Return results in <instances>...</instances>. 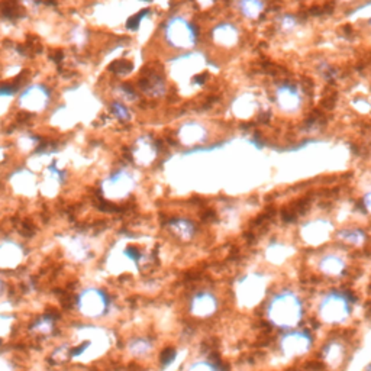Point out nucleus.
I'll return each mask as SVG.
<instances>
[{
    "instance_id": "1",
    "label": "nucleus",
    "mask_w": 371,
    "mask_h": 371,
    "mask_svg": "<svg viewBox=\"0 0 371 371\" xmlns=\"http://www.w3.org/2000/svg\"><path fill=\"white\" fill-rule=\"evenodd\" d=\"M106 297L99 290H89L80 299V306L87 315H99L102 310L106 309Z\"/></svg>"
},
{
    "instance_id": "2",
    "label": "nucleus",
    "mask_w": 371,
    "mask_h": 371,
    "mask_svg": "<svg viewBox=\"0 0 371 371\" xmlns=\"http://www.w3.org/2000/svg\"><path fill=\"white\" fill-rule=\"evenodd\" d=\"M147 12H148V10H142L141 13H138V15L132 16V18L128 21L126 26H128L129 29H136V28H138V25H139V22H141V19H142V16H144V15H147Z\"/></svg>"
},
{
    "instance_id": "3",
    "label": "nucleus",
    "mask_w": 371,
    "mask_h": 371,
    "mask_svg": "<svg viewBox=\"0 0 371 371\" xmlns=\"http://www.w3.org/2000/svg\"><path fill=\"white\" fill-rule=\"evenodd\" d=\"M113 71H118V73H122V71H129L131 70V64H128L126 61H118L115 64H112L110 67Z\"/></svg>"
},
{
    "instance_id": "4",
    "label": "nucleus",
    "mask_w": 371,
    "mask_h": 371,
    "mask_svg": "<svg viewBox=\"0 0 371 371\" xmlns=\"http://www.w3.org/2000/svg\"><path fill=\"white\" fill-rule=\"evenodd\" d=\"M113 112H115L116 116H119L121 119H126V118H128V110L125 109L122 105H119V103H115V105H113Z\"/></svg>"
},
{
    "instance_id": "5",
    "label": "nucleus",
    "mask_w": 371,
    "mask_h": 371,
    "mask_svg": "<svg viewBox=\"0 0 371 371\" xmlns=\"http://www.w3.org/2000/svg\"><path fill=\"white\" fill-rule=\"evenodd\" d=\"M15 90H16V87H12V86H0V94H3V96L13 94Z\"/></svg>"
}]
</instances>
